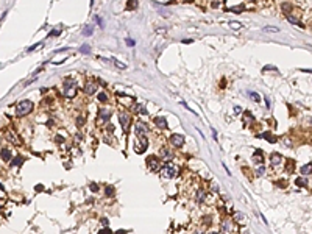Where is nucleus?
<instances>
[{"mask_svg": "<svg viewBox=\"0 0 312 234\" xmlns=\"http://www.w3.org/2000/svg\"><path fill=\"white\" fill-rule=\"evenodd\" d=\"M31 111H33V101L31 100H22L16 106V116L17 117H23V116L30 114Z\"/></svg>", "mask_w": 312, "mask_h": 234, "instance_id": "1", "label": "nucleus"}, {"mask_svg": "<svg viewBox=\"0 0 312 234\" xmlns=\"http://www.w3.org/2000/svg\"><path fill=\"white\" fill-rule=\"evenodd\" d=\"M62 95L72 98L76 95V81L72 78H66L64 80V89H62Z\"/></svg>", "mask_w": 312, "mask_h": 234, "instance_id": "2", "label": "nucleus"}, {"mask_svg": "<svg viewBox=\"0 0 312 234\" xmlns=\"http://www.w3.org/2000/svg\"><path fill=\"white\" fill-rule=\"evenodd\" d=\"M176 175V167L173 166V164H166V166H162L161 167V178L162 179H172Z\"/></svg>", "mask_w": 312, "mask_h": 234, "instance_id": "3", "label": "nucleus"}, {"mask_svg": "<svg viewBox=\"0 0 312 234\" xmlns=\"http://www.w3.org/2000/svg\"><path fill=\"white\" fill-rule=\"evenodd\" d=\"M137 137H139V140L134 144V150H136V153H144L148 147V142H147L145 136H137Z\"/></svg>", "mask_w": 312, "mask_h": 234, "instance_id": "4", "label": "nucleus"}, {"mask_svg": "<svg viewBox=\"0 0 312 234\" xmlns=\"http://www.w3.org/2000/svg\"><path fill=\"white\" fill-rule=\"evenodd\" d=\"M98 117H100V123H106L109 122V117H111V109H106V108H101L100 112H98Z\"/></svg>", "mask_w": 312, "mask_h": 234, "instance_id": "5", "label": "nucleus"}, {"mask_svg": "<svg viewBox=\"0 0 312 234\" xmlns=\"http://www.w3.org/2000/svg\"><path fill=\"white\" fill-rule=\"evenodd\" d=\"M220 230H222L223 234H231L232 232V223H231L230 218H225V220L220 223Z\"/></svg>", "mask_w": 312, "mask_h": 234, "instance_id": "6", "label": "nucleus"}, {"mask_svg": "<svg viewBox=\"0 0 312 234\" xmlns=\"http://www.w3.org/2000/svg\"><path fill=\"white\" fill-rule=\"evenodd\" d=\"M147 166L150 167V170H158L159 169V159L156 156H148L147 158Z\"/></svg>", "mask_w": 312, "mask_h": 234, "instance_id": "7", "label": "nucleus"}, {"mask_svg": "<svg viewBox=\"0 0 312 234\" xmlns=\"http://www.w3.org/2000/svg\"><path fill=\"white\" fill-rule=\"evenodd\" d=\"M134 131H136V136H145L148 130H147V125H145L142 120H139V122L136 123V130H134Z\"/></svg>", "mask_w": 312, "mask_h": 234, "instance_id": "8", "label": "nucleus"}, {"mask_svg": "<svg viewBox=\"0 0 312 234\" xmlns=\"http://www.w3.org/2000/svg\"><path fill=\"white\" fill-rule=\"evenodd\" d=\"M170 142H172V145H175V147H181L184 144V137L181 134H172L170 136Z\"/></svg>", "mask_w": 312, "mask_h": 234, "instance_id": "9", "label": "nucleus"}, {"mask_svg": "<svg viewBox=\"0 0 312 234\" xmlns=\"http://www.w3.org/2000/svg\"><path fill=\"white\" fill-rule=\"evenodd\" d=\"M84 92L89 94V95H92L94 92H97V83L95 81H88L84 84Z\"/></svg>", "mask_w": 312, "mask_h": 234, "instance_id": "10", "label": "nucleus"}, {"mask_svg": "<svg viewBox=\"0 0 312 234\" xmlns=\"http://www.w3.org/2000/svg\"><path fill=\"white\" fill-rule=\"evenodd\" d=\"M154 125L158 128H161V130H167L169 128V123L166 120V117H156V119H154Z\"/></svg>", "mask_w": 312, "mask_h": 234, "instance_id": "11", "label": "nucleus"}, {"mask_svg": "<svg viewBox=\"0 0 312 234\" xmlns=\"http://www.w3.org/2000/svg\"><path fill=\"white\" fill-rule=\"evenodd\" d=\"M119 120H120V125H122V128L125 130L128 127V122H130V116L127 112H120L119 114Z\"/></svg>", "mask_w": 312, "mask_h": 234, "instance_id": "12", "label": "nucleus"}, {"mask_svg": "<svg viewBox=\"0 0 312 234\" xmlns=\"http://www.w3.org/2000/svg\"><path fill=\"white\" fill-rule=\"evenodd\" d=\"M281 161H283V158H281V154H279V153H273V154L270 156V164H272L273 167L279 166Z\"/></svg>", "mask_w": 312, "mask_h": 234, "instance_id": "13", "label": "nucleus"}, {"mask_svg": "<svg viewBox=\"0 0 312 234\" xmlns=\"http://www.w3.org/2000/svg\"><path fill=\"white\" fill-rule=\"evenodd\" d=\"M0 154H2V159H3V161H6V162H10V161H11V158H13V154H11V150H10V148H3V150L0 152Z\"/></svg>", "mask_w": 312, "mask_h": 234, "instance_id": "14", "label": "nucleus"}, {"mask_svg": "<svg viewBox=\"0 0 312 234\" xmlns=\"http://www.w3.org/2000/svg\"><path fill=\"white\" fill-rule=\"evenodd\" d=\"M253 161H254V162H257V164H262L264 158H262V152H261V150L254 152V154H253Z\"/></svg>", "mask_w": 312, "mask_h": 234, "instance_id": "15", "label": "nucleus"}, {"mask_svg": "<svg viewBox=\"0 0 312 234\" xmlns=\"http://www.w3.org/2000/svg\"><path fill=\"white\" fill-rule=\"evenodd\" d=\"M161 158L166 159V161L172 159V153H170V150H167V148H161Z\"/></svg>", "mask_w": 312, "mask_h": 234, "instance_id": "16", "label": "nucleus"}, {"mask_svg": "<svg viewBox=\"0 0 312 234\" xmlns=\"http://www.w3.org/2000/svg\"><path fill=\"white\" fill-rule=\"evenodd\" d=\"M234 220H236L237 223H244V222H245V214H242V212H234Z\"/></svg>", "mask_w": 312, "mask_h": 234, "instance_id": "17", "label": "nucleus"}, {"mask_svg": "<svg viewBox=\"0 0 312 234\" xmlns=\"http://www.w3.org/2000/svg\"><path fill=\"white\" fill-rule=\"evenodd\" d=\"M301 173H303V175H309V173H312V164H306V166H303V167H301Z\"/></svg>", "mask_w": 312, "mask_h": 234, "instance_id": "18", "label": "nucleus"}, {"mask_svg": "<svg viewBox=\"0 0 312 234\" xmlns=\"http://www.w3.org/2000/svg\"><path fill=\"white\" fill-rule=\"evenodd\" d=\"M137 8V0H128L127 2V10H136Z\"/></svg>", "mask_w": 312, "mask_h": 234, "instance_id": "19", "label": "nucleus"}, {"mask_svg": "<svg viewBox=\"0 0 312 234\" xmlns=\"http://www.w3.org/2000/svg\"><path fill=\"white\" fill-rule=\"evenodd\" d=\"M248 95H250V98L254 100V101H261V97H259V94H257V92L250 91V92H248Z\"/></svg>", "mask_w": 312, "mask_h": 234, "instance_id": "20", "label": "nucleus"}, {"mask_svg": "<svg viewBox=\"0 0 312 234\" xmlns=\"http://www.w3.org/2000/svg\"><path fill=\"white\" fill-rule=\"evenodd\" d=\"M261 137H264V139H267V140H270V142H276V137H273L270 133H264V134H261Z\"/></svg>", "mask_w": 312, "mask_h": 234, "instance_id": "21", "label": "nucleus"}, {"mask_svg": "<svg viewBox=\"0 0 312 234\" xmlns=\"http://www.w3.org/2000/svg\"><path fill=\"white\" fill-rule=\"evenodd\" d=\"M205 195H206L205 190H198V194H197V200H198V203H203V201H205Z\"/></svg>", "mask_w": 312, "mask_h": 234, "instance_id": "22", "label": "nucleus"}, {"mask_svg": "<svg viewBox=\"0 0 312 234\" xmlns=\"http://www.w3.org/2000/svg\"><path fill=\"white\" fill-rule=\"evenodd\" d=\"M22 162H23V158H20V156H16V159L11 162V166H13V167H16V166H20Z\"/></svg>", "mask_w": 312, "mask_h": 234, "instance_id": "23", "label": "nucleus"}, {"mask_svg": "<svg viewBox=\"0 0 312 234\" xmlns=\"http://www.w3.org/2000/svg\"><path fill=\"white\" fill-rule=\"evenodd\" d=\"M278 30H279L278 27H273V25H268V27L264 28V31H267V33H276Z\"/></svg>", "mask_w": 312, "mask_h": 234, "instance_id": "24", "label": "nucleus"}, {"mask_svg": "<svg viewBox=\"0 0 312 234\" xmlns=\"http://www.w3.org/2000/svg\"><path fill=\"white\" fill-rule=\"evenodd\" d=\"M92 33H94V28H92L91 25H88V27L83 30V34H84V36H91Z\"/></svg>", "mask_w": 312, "mask_h": 234, "instance_id": "25", "label": "nucleus"}, {"mask_svg": "<svg viewBox=\"0 0 312 234\" xmlns=\"http://www.w3.org/2000/svg\"><path fill=\"white\" fill-rule=\"evenodd\" d=\"M8 139H10V140H11V142H13L14 145H17V144H20V142H19V139L16 137L14 134H11V133H8Z\"/></svg>", "mask_w": 312, "mask_h": 234, "instance_id": "26", "label": "nucleus"}, {"mask_svg": "<svg viewBox=\"0 0 312 234\" xmlns=\"http://www.w3.org/2000/svg\"><path fill=\"white\" fill-rule=\"evenodd\" d=\"M265 173V167L262 166V164H259V167H257V170H256V175L257 176H262Z\"/></svg>", "mask_w": 312, "mask_h": 234, "instance_id": "27", "label": "nucleus"}, {"mask_svg": "<svg viewBox=\"0 0 312 234\" xmlns=\"http://www.w3.org/2000/svg\"><path fill=\"white\" fill-rule=\"evenodd\" d=\"M287 20L290 22V23H295V25H301V23H300V20L296 19V17H293V16H289V17H287Z\"/></svg>", "mask_w": 312, "mask_h": 234, "instance_id": "28", "label": "nucleus"}, {"mask_svg": "<svg viewBox=\"0 0 312 234\" xmlns=\"http://www.w3.org/2000/svg\"><path fill=\"white\" fill-rule=\"evenodd\" d=\"M98 100L101 101V103H105V101L108 100V95H106L105 92H100V94H98Z\"/></svg>", "mask_w": 312, "mask_h": 234, "instance_id": "29", "label": "nucleus"}, {"mask_svg": "<svg viewBox=\"0 0 312 234\" xmlns=\"http://www.w3.org/2000/svg\"><path fill=\"white\" fill-rule=\"evenodd\" d=\"M112 62H114V64H116L117 67H119V69H122V70H123V69H127V66H125L123 62H119L117 59H112Z\"/></svg>", "mask_w": 312, "mask_h": 234, "instance_id": "30", "label": "nucleus"}, {"mask_svg": "<svg viewBox=\"0 0 312 234\" xmlns=\"http://www.w3.org/2000/svg\"><path fill=\"white\" fill-rule=\"evenodd\" d=\"M290 10H292V5H290V3H284V5H283V11H284V13H289Z\"/></svg>", "mask_w": 312, "mask_h": 234, "instance_id": "31", "label": "nucleus"}, {"mask_svg": "<svg viewBox=\"0 0 312 234\" xmlns=\"http://www.w3.org/2000/svg\"><path fill=\"white\" fill-rule=\"evenodd\" d=\"M230 27L231 28H242V23H239V22H230Z\"/></svg>", "mask_w": 312, "mask_h": 234, "instance_id": "32", "label": "nucleus"}, {"mask_svg": "<svg viewBox=\"0 0 312 234\" xmlns=\"http://www.w3.org/2000/svg\"><path fill=\"white\" fill-rule=\"evenodd\" d=\"M125 42H127V45H128V47H134V45H136L134 39H130V38H128V39H127V41H125Z\"/></svg>", "mask_w": 312, "mask_h": 234, "instance_id": "33", "label": "nucleus"}, {"mask_svg": "<svg viewBox=\"0 0 312 234\" xmlns=\"http://www.w3.org/2000/svg\"><path fill=\"white\" fill-rule=\"evenodd\" d=\"M98 234H112V231H111V230H108V228H103V230H100V231H98Z\"/></svg>", "mask_w": 312, "mask_h": 234, "instance_id": "34", "label": "nucleus"}, {"mask_svg": "<svg viewBox=\"0 0 312 234\" xmlns=\"http://www.w3.org/2000/svg\"><path fill=\"white\" fill-rule=\"evenodd\" d=\"M83 123H84V117L80 116V117H78V120H76V125H78V127H81Z\"/></svg>", "mask_w": 312, "mask_h": 234, "instance_id": "35", "label": "nucleus"}, {"mask_svg": "<svg viewBox=\"0 0 312 234\" xmlns=\"http://www.w3.org/2000/svg\"><path fill=\"white\" fill-rule=\"evenodd\" d=\"M295 183H296V184H298V186H306V181H304V179H303V178H298V179H296V181H295Z\"/></svg>", "mask_w": 312, "mask_h": 234, "instance_id": "36", "label": "nucleus"}, {"mask_svg": "<svg viewBox=\"0 0 312 234\" xmlns=\"http://www.w3.org/2000/svg\"><path fill=\"white\" fill-rule=\"evenodd\" d=\"M89 52H91L89 45H83V47H81V53H89Z\"/></svg>", "mask_w": 312, "mask_h": 234, "instance_id": "37", "label": "nucleus"}, {"mask_svg": "<svg viewBox=\"0 0 312 234\" xmlns=\"http://www.w3.org/2000/svg\"><path fill=\"white\" fill-rule=\"evenodd\" d=\"M242 10H244V5H242V6H237V8H232L231 11H234V13H240Z\"/></svg>", "mask_w": 312, "mask_h": 234, "instance_id": "38", "label": "nucleus"}, {"mask_svg": "<svg viewBox=\"0 0 312 234\" xmlns=\"http://www.w3.org/2000/svg\"><path fill=\"white\" fill-rule=\"evenodd\" d=\"M106 194H108V195H112V194H114V189H112L111 186H109V187H106Z\"/></svg>", "mask_w": 312, "mask_h": 234, "instance_id": "39", "label": "nucleus"}, {"mask_svg": "<svg viewBox=\"0 0 312 234\" xmlns=\"http://www.w3.org/2000/svg\"><path fill=\"white\" fill-rule=\"evenodd\" d=\"M91 190H94V192H97V190H98V186L92 183V184H91Z\"/></svg>", "mask_w": 312, "mask_h": 234, "instance_id": "40", "label": "nucleus"}, {"mask_svg": "<svg viewBox=\"0 0 312 234\" xmlns=\"http://www.w3.org/2000/svg\"><path fill=\"white\" fill-rule=\"evenodd\" d=\"M211 187H212V190H214V192H218V186H217L215 183H212V184H211Z\"/></svg>", "mask_w": 312, "mask_h": 234, "instance_id": "41", "label": "nucleus"}, {"mask_svg": "<svg viewBox=\"0 0 312 234\" xmlns=\"http://www.w3.org/2000/svg\"><path fill=\"white\" fill-rule=\"evenodd\" d=\"M139 111H140V114H147V109H145V106H139Z\"/></svg>", "mask_w": 312, "mask_h": 234, "instance_id": "42", "label": "nucleus"}, {"mask_svg": "<svg viewBox=\"0 0 312 234\" xmlns=\"http://www.w3.org/2000/svg\"><path fill=\"white\" fill-rule=\"evenodd\" d=\"M58 34H59V30H53L49 36H58Z\"/></svg>", "mask_w": 312, "mask_h": 234, "instance_id": "43", "label": "nucleus"}, {"mask_svg": "<svg viewBox=\"0 0 312 234\" xmlns=\"http://www.w3.org/2000/svg\"><path fill=\"white\" fill-rule=\"evenodd\" d=\"M95 20H97V23H98L100 27H103V22H101V19H100V17H95Z\"/></svg>", "mask_w": 312, "mask_h": 234, "instance_id": "44", "label": "nucleus"}, {"mask_svg": "<svg viewBox=\"0 0 312 234\" xmlns=\"http://www.w3.org/2000/svg\"><path fill=\"white\" fill-rule=\"evenodd\" d=\"M265 103H267L265 106H267V108H270V100H268V97H265Z\"/></svg>", "mask_w": 312, "mask_h": 234, "instance_id": "45", "label": "nucleus"}, {"mask_svg": "<svg viewBox=\"0 0 312 234\" xmlns=\"http://www.w3.org/2000/svg\"><path fill=\"white\" fill-rule=\"evenodd\" d=\"M264 70H275V67H273V66H267Z\"/></svg>", "mask_w": 312, "mask_h": 234, "instance_id": "46", "label": "nucleus"}, {"mask_svg": "<svg viewBox=\"0 0 312 234\" xmlns=\"http://www.w3.org/2000/svg\"><path fill=\"white\" fill-rule=\"evenodd\" d=\"M183 42H184V44H190V42H194V41H192V39H186V41H183Z\"/></svg>", "mask_w": 312, "mask_h": 234, "instance_id": "47", "label": "nucleus"}, {"mask_svg": "<svg viewBox=\"0 0 312 234\" xmlns=\"http://www.w3.org/2000/svg\"><path fill=\"white\" fill-rule=\"evenodd\" d=\"M116 234H125V231H117Z\"/></svg>", "mask_w": 312, "mask_h": 234, "instance_id": "48", "label": "nucleus"}, {"mask_svg": "<svg viewBox=\"0 0 312 234\" xmlns=\"http://www.w3.org/2000/svg\"><path fill=\"white\" fill-rule=\"evenodd\" d=\"M2 203H3V201H2V200H0V208H2Z\"/></svg>", "mask_w": 312, "mask_h": 234, "instance_id": "49", "label": "nucleus"}, {"mask_svg": "<svg viewBox=\"0 0 312 234\" xmlns=\"http://www.w3.org/2000/svg\"><path fill=\"white\" fill-rule=\"evenodd\" d=\"M209 234H217V232H209Z\"/></svg>", "mask_w": 312, "mask_h": 234, "instance_id": "50", "label": "nucleus"}, {"mask_svg": "<svg viewBox=\"0 0 312 234\" xmlns=\"http://www.w3.org/2000/svg\"><path fill=\"white\" fill-rule=\"evenodd\" d=\"M195 234H198V232H195Z\"/></svg>", "mask_w": 312, "mask_h": 234, "instance_id": "51", "label": "nucleus"}]
</instances>
